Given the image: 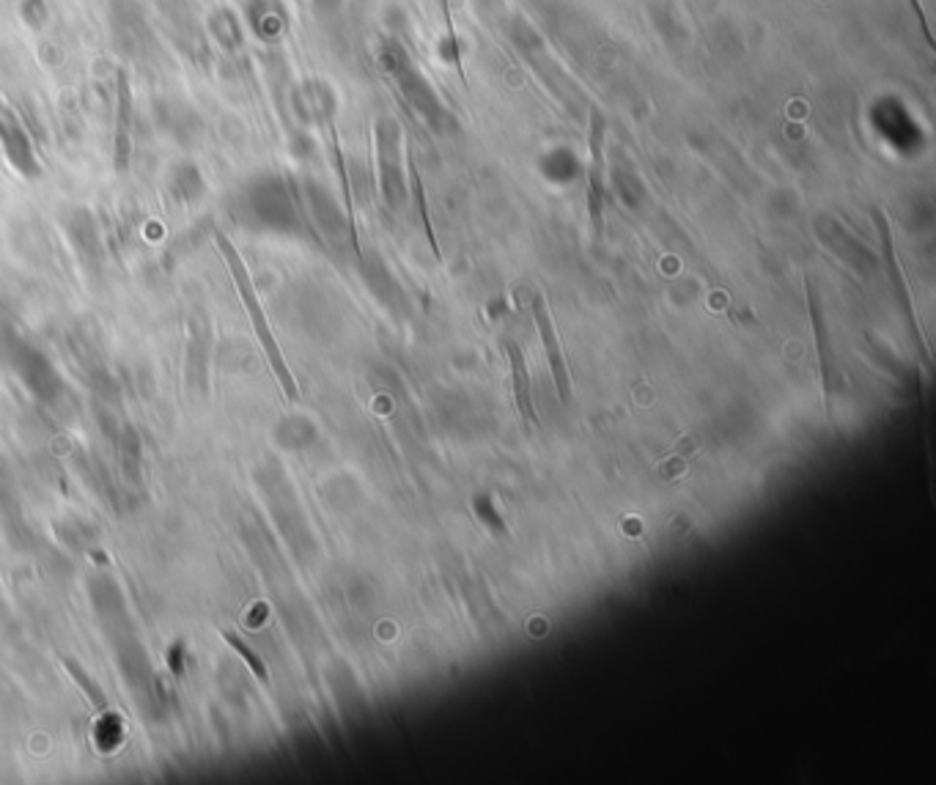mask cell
<instances>
[{
  "label": "cell",
  "mask_w": 936,
  "mask_h": 785,
  "mask_svg": "<svg viewBox=\"0 0 936 785\" xmlns=\"http://www.w3.org/2000/svg\"><path fill=\"white\" fill-rule=\"evenodd\" d=\"M407 163H409V176H413V187H415V203H418L420 220H424L426 239H429V244H431L434 255H437V259H443V253H439V244H437V234H434V223H431V214H429V203H426L424 181H420L418 163H415V155H413V151H407Z\"/></svg>",
  "instance_id": "obj_12"
},
{
  "label": "cell",
  "mask_w": 936,
  "mask_h": 785,
  "mask_svg": "<svg viewBox=\"0 0 936 785\" xmlns=\"http://www.w3.org/2000/svg\"><path fill=\"white\" fill-rule=\"evenodd\" d=\"M129 122H133V94H129L127 75H118V111H116V165L118 170L127 168V146H129Z\"/></svg>",
  "instance_id": "obj_10"
},
{
  "label": "cell",
  "mask_w": 936,
  "mask_h": 785,
  "mask_svg": "<svg viewBox=\"0 0 936 785\" xmlns=\"http://www.w3.org/2000/svg\"><path fill=\"white\" fill-rule=\"evenodd\" d=\"M220 635H222V640H226V642H228V646H231V648H233V651H237V653H239V659H242V662H245V664H248V668H250V673H253V676H256V679H259V681H261V684H267V687H270V673H267V664H264V662H261V657H259V653H256V651H253V648H250V646H248V642H245V640H242V637H239V635H233V631H228V629H226V631H220Z\"/></svg>",
  "instance_id": "obj_13"
},
{
  "label": "cell",
  "mask_w": 936,
  "mask_h": 785,
  "mask_svg": "<svg viewBox=\"0 0 936 785\" xmlns=\"http://www.w3.org/2000/svg\"><path fill=\"white\" fill-rule=\"evenodd\" d=\"M533 318H535V329H539L541 344H544L547 360H550L558 396H561V401H569V398H572V377H569L566 357H563L561 341H558V333H555V322H552L550 305H547L544 294H535L533 297Z\"/></svg>",
  "instance_id": "obj_3"
},
{
  "label": "cell",
  "mask_w": 936,
  "mask_h": 785,
  "mask_svg": "<svg viewBox=\"0 0 936 785\" xmlns=\"http://www.w3.org/2000/svg\"><path fill=\"white\" fill-rule=\"evenodd\" d=\"M439 11H443L445 33H448V61L456 66L459 77L465 80V70H461V50H459V31H456L454 11H450V0H439Z\"/></svg>",
  "instance_id": "obj_14"
},
{
  "label": "cell",
  "mask_w": 936,
  "mask_h": 785,
  "mask_svg": "<svg viewBox=\"0 0 936 785\" xmlns=\"http://www.w3.org/2000/svg\"><path fill=\"white\" fill-rule=\"evenodd\" d=\"M909 3H912V9H915V17H917V20H921V28H923V33H926L928 48L934 50V31H932V22H928L926 9H923V6H921V0H909Z\"/></svg>",
  "instance_id": "obj_15"
},
{
  "label": "cell",
  "mask_w": 936,
  "mask_h": 785,
  "mask_svg": "<svg viewBox=\"0 0 936 785\" xmlns=\"http://www.w3.org/2000/svg\"><path fill=\"white\" fill-rule=\"evenodd\" d=\"M0 146H3L6 157L20 168V174H39V165L37 159H33L31 138H28L20 118L6 107V102H0Z\"/></svg>",
  "instance_id": "obj_4"
},
{
  "label": "cell",
  "mask_w": 936,
  "mask_h": 785,
  "mask_svg": "<svg viewBox=\"0 0 936 785\" xmlns=\"http://www.w3.org/2000/svg\"><path fill=\"white\" fill-rule=\"evenodd\" d=\"M245 25L261 42H275L287 28V14L275 0H250L248 11H245Z\"/></svg>",
  "instance_id": "obj_6"
},
{
  "label": "cell",
  "mask_w": 936,
  "mask_h": 785,
  "mask_svg": "<svg viewBox=\"0 0 936 785\" xmlns=\"http://www.w3.org/2000/svg\"><path fill=\"white\" fill-rule=\"evenodd\" d=\"M209 33H212L222 50H239L245 42L242 17H237L231 9L220 6V9H215L212 14H209Z\"/></svg>",
  "instance_id": "obj_9"
},
{
  "label": "cell",
  "mask_w": 936,
  "mask_h": 785,
  "mask_svg": "<svg viewBox=\"0 0 936 785\" xmlns=\"http://www.w3.org/2000/svg\"><path fill=\"white\" fill-rule=\"evenodd\" d=\"M64 670L72 676V681L80 687V692H83V695L89 698L91 709H94V711H105L107 709L105 690H102V687L96 684V681L91 679L89 673H85L83 664H80L77 659H64Z\"/></svg>",
  "instance_id": "obj_11"
},
{
  "label": "cell",
  "mask_w": 936,
  "mask_h": 785,
  "mask_svg": "<svg viewBox=\"0 0 936 785\" xmlns=\"http://www.w3.org/2000/svg\"><path fill=\"white\" fill-rule=\"evenodd\" d=\"M876 220H878V229H882V244H884V259H887V270H890V281H893V286L898 289V297H901V305L906 308V314H909V322L917 327V316H915V303H912L909 297V283H906V275L904 270H901V261H898V253H895V242H893V231H890V223L887 218H884V212H876Z\"/></svg>",
  "instance_id": "obj_7"
},
{
  "label": "cell",
  "mask_w": 936,
  "mask_h": 785,
  "mask_svg": "<svg viewBox=\"0 0 936 785\" xmlns=\"http://www.w3.org/2000/svg\"><path fill=\"white\" fill-rule=\"evenodd\" d=\"M591 163H587V214L596 237L604 231V203H607V159H604V144H607V122L599 111H591Z\"/></svg>",
  "instance_id": "obj_2"
},
{
  "label": "cell",
  "mask_w": 936,
  "mask_h": 785,
  "mask_svg": "<svg viewBox=\"0 0 936 785\" xmlns=\"http://www.w3.org/2000/svg\"><path fill=\"white\" fill-rule=\"evenodd\" d=\"M804 289H808L810 322H813V333H815V352H819V374H821V385H824V398H826V401H830V346H826V327H824V318H821V305H819V297H815L813 283L804 281Z\"/></svg>",
  "instance_id": "obj_8"
},
{
  "label": "cell",
  "mask_w": 936,
  "mask_h": 785,
  "mask_svg": "<svg viewBox=\"0 0 936 785\" xmlns=\"http://www.w3.org/2000/svg\"><path fill=\"white\" fill-rule=\"evenodd\" d=\"M217 248H220V253L226 255L228 266H231L233 283H237V289H239V297H242L245 308H248L250 322H253V329H256V338H259L261 349H264L267 360H270V368H272V374H275L278 385H281L283 396H287L289 401H297V398H300V388H297L294 374H291L287 357H283L281 346H278L275 335H272V327H270V322H267V314L261 311L259 297H256V289H253V283H250L248 266H245V261L239 259L237 250L231 248V242H228V239L222 234H217Z\"/></svg>",
  "instance_id": "obj_1"
},
{
  "label": "cell",
  "mask_w": 936,
  "mask_h": 785,
  "mask_svg": "<svg viewBox=\"0 0 936 785\" xmlns=\"http://www.w3.org/2000/svg\"><path fill=\"white\" fill-rule=\"evenodd\" d=\"M506 355L508 366H511V385H513V404H517L519 423H524V429H535L539 426V415H535L533 396H530V371H528V357H524L522 346L517 341H506Z\"/></svg>",
  "instance_id": "obj_5"
}]
</instances>
